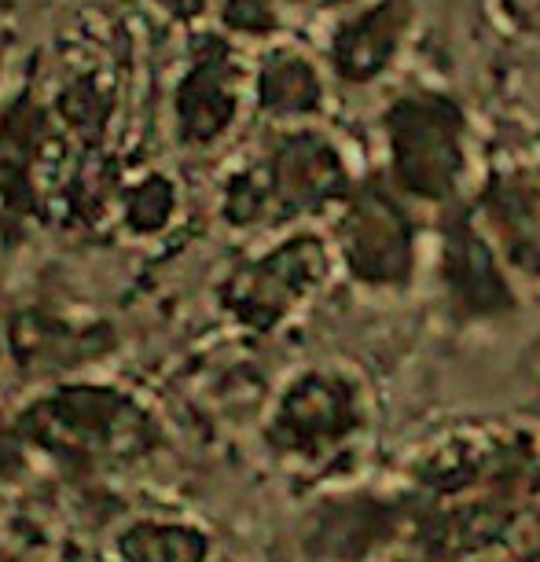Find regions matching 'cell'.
Instances as JSON below:
<instances>
[{
    "mask_svg": "<svg viewBox=\"0 0 540 562\" xmlns=\"http://www.w3.org/2000/svg\"><path fill=\"white\" fill-rule=\"evenodd\" d=\"M412 30V4L408 0H375L335 37V67L346 81H375L390 70V63L401 56L405 37Z\"/></svg>",
    "mask_w": 540,
    "mask_h": 562,
    "instance_id": "3",
    "label": "cell"
},
{
    "mask_svg": "<svg viewBox=\"0 0 540 562\" xmlns=\"http://www.w3.org/2000/svg\"><path fill=\"white\" fill-rule=\"evenodd\" d=\"M342 250L357 276L375 283L405 280L416 265V221L390 180L349 192L342 214Z\"/></svg>",
    "mask_w": 540,
    "mask_h": 562,
    "instance_id": "2",
    "label": "cell"
},
{
    "mask_svg": "<svg viewBox=\"0 0 540 562\" xmlns=\"http://www.w3.org/2000/svg\"><path fill=\"white\" fill-rule=\"evenodd\" d=\"M386 180L412 203L445 206L468 177V114L445 92H405L383 114Z\"/></svg>",
    "mask_w": 540,
    "mask_h": 562,
    "instance_id": "1",
    "label": "cell"
}]
</instances>
